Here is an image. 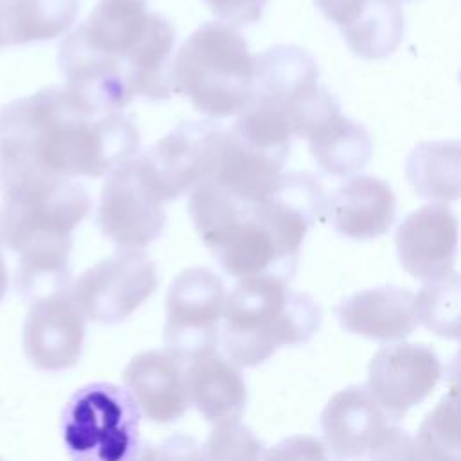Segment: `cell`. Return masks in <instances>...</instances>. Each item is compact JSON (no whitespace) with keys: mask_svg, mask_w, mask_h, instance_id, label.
Wrapping results in <instances>:
<instances>
[{"mask_svg":"<svg viewBox=\"0 0 461 461\" xmlns=\"http://www.w3.org/2000/svg\"><path fill=\"white\" fill-rule=\"evenodd\" d=\"M7 285H9L7 265H5V259H4L2 250H0V301H2V297L5 295V292H7Z\"/></svg>","mask_w":461,"mask_h":461,"instance_id":"d6a6232c","label":"cell"},{"mask_svg":"<svg viewBox=\"0 0 461 461\" xmlns=\"http://www.w3.org/2000/svg\"><path fill=\"white\" fill-rule=\"evenodd\" d=\"M459 276L454 272L448 277L427 283L414 295L418 322L436 335L447 339L459 337Z\"/></svg>","mask_w":461,"mask_h":461,"instance_id":"484cf974","label":"cell"},{"mask_svg":"<svg viewBox=\"0 0 461 461\" xmlns=\"http://www.w3.org/2000/svg\"><path fill=\"white\" fill-rule=\"evenodd\" d=\"M139 146L124 110L97 106L67 85L41 88L0 108V193L38 176L99 178Z\"/></svg>","mask_w":461,"mask_h":461,"instance_id":"6da1fadb","label":"cell"},{"mask_svg":"<svg viewBox=\"0 0 461 461\" xmlns=\"http://www.w3.org/2000/svg\"><path fill=\"white\" fill-rule=\"evenodd\" d=\"M324 212L335 232L366 241L389 232L396 220V198L382 178L355 175L326 194Z\"/></svg>","mask_w":461,"mask_h":461,"instance_id":"2e32d148","label":"cell"},{"mask_svg":"<svg viewBox=\"0 0 461 461\" xmlns=\"http://www.w3.org/2000/svg\"><path fill=\"white\" fill-rule=\"evenodd\" d=\"M366 461H423L414 438L396 425H389L371 445Z\"/></svg>","mask_w":461,"mask_h":461,"instance_id":"f1b7e54d","label":"cell"},{"mask_svg":"<svg viewBox=\"0 0 461 461\" xmlns=\"http://www.w3.org/2000/svg\"><path fill=\"white\" fill-rule=\"evenodd\" d=\"M335 313L346 331L382 342L402 340L418 326L414 294L394 285L360 290L344 299Z\"/></svg>","mask_w":461,"mask_h":461,"instance_id":"ffe728a7","label":"cell"},{"mask_svg":"<svg viewBox=\"0 0 461 461\" xmlns=\"http://www.w3.org/2000/svg\"><path fill=\"white\" fill-rule=\"evenodd\" d=\"M133 461H205L200 445L184 434H175L160 445H140Z\"/></svg>","mask_w":461,"mask_h":461,"instance_id":"4dcf8cb0","label":"cell"},{"mask_svg":"<svg viewBox=\"0 0 461 461\" xmlns=\"http://www.w3.org/2000/svg\"><path fill=\"white\" fill-rule=\"evenodd\" d=\"M405 175L420 196L456 200L459 194V142H420L407 157Z\"/></svg>","mask_w":461,"mask_h":461,"instance_id":"cb8c5ba5","label":"cell"},{"mask_svg":"<svg viewBox=\"0 0 461 461\" xmlns=\"http://www.w3.org/2000/svg\"><path fill=\"white\" fill-rule=\"evenodd\" d=\"M223 139L225 128L212 119L184 121L135 158L151 191L171 202L216 171Z\"/></svg>","mask_w":461,"mask_h":461,"instance_id":"ba28073f","label":"cell"},{"mask_svg":"<svg viewBox=\"0 0 461 461\" xmlns=\"http://www.w3.org/2000/svg\"><path fill=\"white\" fill-rule=\"evenodd\" d=\"M0 461H2V459H0Z\"/></svg>","mask_w":461,"mask_h":461,"instance_id":"e575fe53","label":"cell"},{"mask_svg":"<svg viewBox=\"0 0 461 461\" xmlns=\"http://www.w3.org/2000/svg\"><path fill=\"white\" fill-rule=\"evenodd\" d=\"M85 342V317L59 292L32 303L23 324V351L43 371H63L77 364Z\"/></svg>","mask_w":461,"mask_h":461,"instance_id":"9a60e30c","label":"cell"},{"mask_svg":"<svg viewBox=\"0 0 461 461\" xmlns=\"http://www.w3.org/2000/svg\"><path fill=\"white\" fill-rule=\"evenodd\" d=\"M326 88L319 83L315 58L294 43H277L254 56L252 99L258 106L283 117L292 135L301 137L312 110Z\"/></svg>","mask_w":461,"mask_h":461,"instance_id":"8fae6325","label":"cell"},{"mask_svg":"<svg viewBox=\"0 0 461 461\" xmlns=\"http://www.w3.org/2000/svg\"><path fill=\"white\" fill-rule=\"evenodd\" d=\"M252 81L254 56L245 38L221 22L202 23L171 59L173 90L212 121L245 112Z\"/></svg>","mask_w":461,"mask_h":461,"instance_id":"5b68a950","label":"cell"},{"mask_svg":"<svg viewBox=\"0 0 461 461\" xmlns=\"http://www.w3.org/2000/svg\"><path fill=\"white\" fill-rule=\"evenodd\" d=\"M95 223L119 249L140 250L164 230V202L140 175L137 158L115 166L103 185Z\"/></svg>","mask_w":461,"mask_h":461,"instance_id":"7c38bea8","label":"cell"},{"mask_svg":"<svg viewBox=\"0 0 461 461\" xmlns=\"http://www.w3.org/2000/svg\"><path fill=\"white\" fill-rule=\"evenodd\" d=\"M203 4L221 23L238 29L259 22L267 0H203Z\"/></svg>","mask_w":461,"mask_h":461,"instance_id":"1f68e13d","label":"cell"},{"mask_svg":"<svg viewBox=\"0 0 461 461\" xmlns=\"http://www.w3.org/2000/svg\"><path fill=\"white\" fill-rule=\"evenodd\" d=\"M225 297L223 281L212 270H182L166 295V353L182 364L214 353Z\"/></svg>","mask_w":461,"mask_h":461,"instance_id":"9c48e42d","label":"cell"},{"mask_svg":"<svg viewBox=\"0 0 461 461\" xmlns=\"http://www.w3.org/2000/svg\"><path fill=\"white\" fill-rule=\"evenodd\" d=\"M315 164L331 176H351L371 158L373 144L364 124L342 115L340 104L322 115L306 133Z\"/></svg>","mask_w":461,"mask_h":461,"instance_id":"7402d4cb","label":"cell"},{"mask_svg":"<svg viewBox=\"0 0 461 461\" xmlns=\"http://www.w3.org/2000/svg\"><path fill=\"white\" fill-rule=\"evenodd\" d=\"M157 286L155 263L140 250L119 249L85 270L67 292L85 319L117 324L146 303Z\"/></svg>","mask_w":461,"mask_h":461,"instance_id":"30bf717a","label":"cell"},{"mask_svg":"<svg viewBox=\"0 0 461 461\" xmlns=\"http://www.w3.org/2000/svg\"><path fill=\"white\" fill-rule=\"evenodd\" d=\"M389 425V416L364 385L335 393L321 414L324 443L337 461L364 459Z\"/></svg>","mask_w":461,"mask_h":461,"instance_id":"ac0fdd59","label":"cell"},{"mask_svg":"<svg viewBox=\"0 0 461 461\" xmlns=\"http://www.w3.org/2000/svg\"><path fill=\"white\" fill-rule=\"evenodd\" d=\"M173 23L148 0H99L59 43L65 85L97 106L124 110L137 95L169 99Z\"/></svg>","mask_w":461,"mask_h":461,"instance_id":"3957f363","label":"cell"},{"mask_svg":"<svg viewBox=\"0 0 461 461\" xmlns=\"http://www.w3.org/2000/svg\"><path fill=\"white\" fill-rule=\"evenodd\" d=\"M326 194L306 171L281 173L265 194L252 200L207 178L191 191L187 212L225 274L290 281L304 236L324 212Z\"/></svg>","mask_w":461,"mask_h":461,"instance_id":"7a4b0ae2","label":"cell"},{"mask_svg":"<svg viewBox=\"0 0 461 461\" xmlns=\"http://www.w3.org/2000/svg\"><path fill=\"white\" fill-rule=\"evenodd\" d=\"M423 461H461L457 400L445 396L421 421L414 438Z\"/></svg>","mask_w":461,"mask_h":461,"instance_id":"4316f807","label":"cell"},{"mask_svg":"<svg viewBox=\"0 0 461 461\" xmlns=\"http://www.w3.org/2000/svg\"><path fill=\"white\" fill-rule=\"evenodd\" d=\"M394 2H398V4H402V2H409V0H394Z\"/></svg>","mask_w":461,"mask_h":461,"instance_id":"836d02e7","label":"cell"},{"mask_svg":"<svg viewBox=\"0 0 461 461\" xmlns=\"http://www.w3.org/2000/svg\"><path fill=\"white\" fill-rule=\"evenodd\" d=\"M77 14L79 0H0V47L54 40Z\"/></svg>","mask_w":461,"mask_h":461,"instance_id":"603a6c76","label":"cell"},{"mask_svg":"<svg viewBox=\"0 0 461 461\" xmlns=\"http://www.w3.org/2000/svg\"><path fill=\"white\" fill-rule=\"evenodd\" d=\"M441 371L439 357L427 344H387L369 362L367 389L389 420L398 421L432 393Z\"/></svg>","mask_w":461,"mask_h":461,"instance_id":"4fadbf2b","label":"cell"},{"mask_svg":"<svg viewBox=\"0 0 461 461\" xmlns=\"http://www.w3.org/2000/svg\"><path fill=\"white\" fill-rule=\"evenodd\" d=\"M319 304L276 276L240 279L225 297L221 346L243 367L268 360L281 346L308 342L321 326Z\"/></svg>","mask_w":461,"mask_h":461,"instance_id":"277c9868","label":"cell"},{"mask_svg":"<svg viewBox=\"0 0 461 461\" xmlns=\"http://www.w3.org/2000/svg\"><path fill=\"white\" fill-rule=\"evenodd\" d=\"M265 461H337L326 443L313 436H292L267 450Z\"/></svg>","mask_w":461,"mask_h":461,"instance_id":"f546056e","label":"cell"},{"mask_svg":"<svg viewBox=\"0 0 461 461\" xmlns=\"http://www.w3.org/2000/svg\"><path fill=\"white\" fill-rule=\"evenodd\" d=\"M457 218L447 203H427L396 230L398 261L412 277L430 283L452 276L457 254Z\"/></svg>","mask_w":461,"mask_h":461,"instance_id":"5bb4252c","label":"cell"},{"mask_svg":"<svg viewBox=\"0 0 461 461\" xmlns=\"http://www.w3.org/2000/svg\"><path fill=\"white\" fill-rule=\"evenodd\" d=\"M185 387L189 403L214 425L236 423L247 407V385L241 371L218 353L189 362Z\"/></svg>","mask_w":461,"mask_h":461,"instance_id":"44dd1931","label":"cell"},{"mask_svg":"<svg viewBox=\"0 0 461 461\" xmlns=\"http://www.w3.org/2000/svg\"><path fill=\"white\" fill-rule=\"evenodd\" d=\"M205 461H265L263 441L241 423L216 425L202 447Z\"/></svg>","mask_w":461,"mask_h":461,"instance_id":"83f0119b","label":"cell"},{"mask_svg":"<svg viewBox=\"0 0 461 461\" xmlns=\"http://www.w3.org/2000/svg\"><path fill=\"white\" fill-rule=\"evenodd\" d=\"M72 241L34 243L20 250L16 288L25 299H43L70 286Z\"/></svg>","mask_w":461,"mask_h":461,"instance_id":"d4e9b609","label":"cell"},{"mask_svg":"<svg viewBox=\"0 0 461 461\" xmlns=\"http://www.w3.org/2000/svg\"><path fill=\"white\" fill-rule=\"evenodd\" d=\"M348 47L364 59L393 54L403 36V13L394 0H315Z\"/></svg>","mask_w":461,"mask_h":461,"instance_id":"e0dca14e","label":"cell"},{"mask_svg":"<svg viewBox=\"0 0 461 461\" xmlns=\"http://www.w3.org/2000/svg\"><path fill=\"white\" fill-rule=\"evenodd\" d=\"M2 196L0 245L13 252L40 241L72 240L92 209L86 187L72 178H31Z\"/></svg>","mask_w":461,"mask_h":461,"instance_id":"52a82bcc","label":"cell"},{"mask_svg":"<svg viewBox=\"0 0 461 461\" xmlns=\"http://www.w3.org/2000/svg\"><path fill=\"white\" fill-rule=\"evenodd\" d=\"M140 412L126 389L106 382L77 389L61 416L72 461H133L140 448Z\"/></svg>","mask_w":461,"mask_h":461,"instance_id":"8992f818","label":"cell"},{"mask_svg":"<svg viewBox=\"0 0 461 461\" xmlns=\"http://www.w3.org/2000/svg\"><path fill=\"white\" fill-rule=\"evenodd\" d=\"M126 393L139 412L157 423H171L189 407L185 369L166 351H142L122 371Z\"/></svg>","mask_w":461,"mask_h":461,"instance_id":"d6986e66","label":"cell"}]
</instances>
